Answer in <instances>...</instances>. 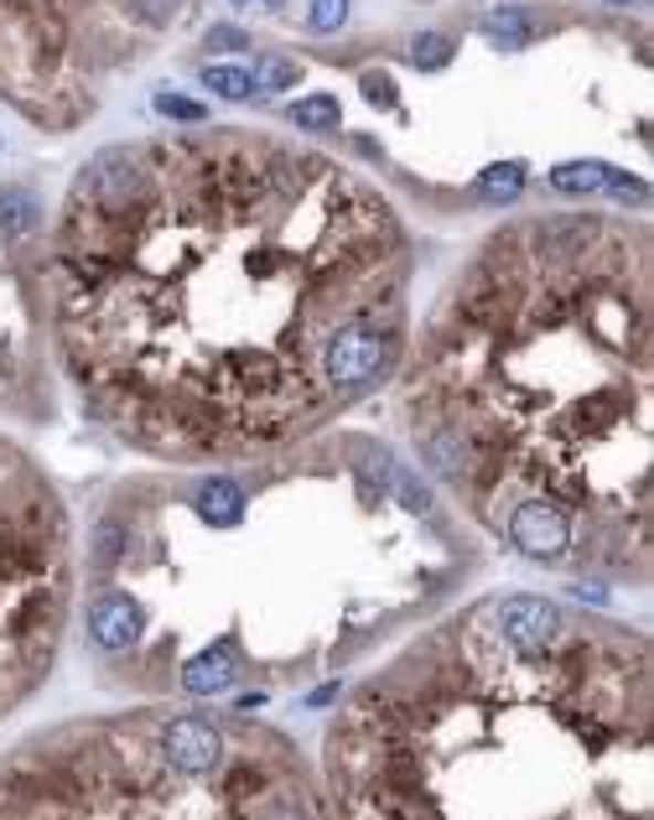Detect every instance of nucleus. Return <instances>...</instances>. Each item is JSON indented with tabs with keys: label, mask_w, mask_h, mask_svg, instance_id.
<instances>
[{
	"label": "nucleus",
	"mask_w": 654,
	"mask_h": 820,
	"mask_svg": "<svg viewBox=\"0 0 654 820\" xmlns=\"http://www.w3.org/2000/svg\"><path fill=\"white\" fill-rule=\"evenodd\" d=\"M540 32H546V27H540V21H535L525 6H499V11H488V17H483V36H488V42H494L499 52L530 48Z\"/></svg>",
	"instance_id": "11"
},
{
	"label": "nucleus",
	"mask_w": 654,
	"mask_h": 820,
	"mask_svg": "<svg viewBox=\"0 0 654 820\" xmlns=\"http://www.w3.org/2000/svg\"><path fill=\"white\" fill-rule=\"evenodd\" d=\"M608 6H629V0H608Z\"/></svg>",
	"instance_id": "26"
},
{
	"label": "nucleus",
	"mask_w": 654,
	"mask_h": 820,
	"mask_svg": "<svg viewBox=\"0 0 654 820\" xmlns=\"http://www.w3.org/2000/svg\"><path fill=\"white\" fill-rule=\"evenodd\" d=\"M296 78H302V69H296L292 57H260V69H255V94H276V88H292Z\"/></svg>",
	"instance_id": "18"
},
{
	"label": "nucleus",
	"mask_w": 654,
	"mask_h": 820,
	"mask_svg": "<svg viewBox=\"0 0 654 820\" xmlns=\"http://www.w3.org/2000/svg\"><path fill=\"white\" fill-rule=\"evenodd\" d=\"M390 488H395L400 504H405L411 514H426V509H431V488H426V483H415L411 473H405V467H395V479H390Z\"/></svg>",
	"instance_id": "21"
},
{
	"label": "nucleus",
	"mask_w": 654,
	"mask_h": 820,
	"mask_svg": "<svg viewBox=\"0 0 654 820\" xmlns=\"http://www.w3.org/2000/svg\"><path fill=\"white\" fill-rule=\"evenodd\" d=\"M519 192H525V167H519V161H499V167H488L478 177L483 203H515Z\"/></svg>",
	"instance_id": "14"
},
{
	"label": "nucleus",
	"mask_w": 654,
	"mask_h": 820,
	"mask_svg": "<svg viewBox=\"0 0 654 820\" xmlns=\"http://www.w3.org/2000/svg\"><path fill=\"white\" fill-rule=\"evenodd\" d=\"M650 244L551 213L494 240L426 327L411 437L499 530L551 498L577 550L650 535Z\"/></svg>",
	"instance_id": "2"
},
{
	"label": "nucleus",
	"mask_w": 654,
	"mask_h": 820,
	"mask_svg": "<svg viewBox=\"0 0 654 820\" xmlns=\"http://www.w3.org/2000/svg\"><path fill=\"white\" fill-rule=\"evenodd\" d=\"M478 618L515 650H540L567 629V613L546 598H488L478 602Z\"/></svg>",
	"instance_id": "8"
},
{
	"label": "nucleus",
	"mask_w": 654,
	"mask_h": 820,
	"mask_svg": "<svg viewBox=\"0 0 654 820\" xmlns=\"http://www.w3.org/2000/svg\"><path fill=\"white\" fill-rule=\"evenodd\" d=\"M608 177H613L608 161H561L551 171V188L556 192H603Z\"/></svg>",
	"instance_id": "13"
},
{
	"label": "nucleus",
	"mask_w": 654,
	"mask_h": 820,
	"mask_svg": "<svg viewBox=\"0 0 654 820\" xmlns=\"http://www.w3.org/2000/svg\"><path fill=\"white\" fill-rule=\"evenodd\" d=\"M6 816H317L312 789L286 753L255 758L240 753L224 779H182L161 764L156 733L99 727L73 753L42 748V758L17 753L0 774Z\"/></svg>",
	"instance_id": "4"
},
{
	"label": "nucleus",
	"mask_w": 654,
	"mask_h": 820,
	"mask_svg": "<svg viewBox=\"0 0 654 820\" xmlns=\"http://www.w3.org/2000/svg\"><path fill=\"white\" fill-rule=\"evenodd\" d=\"M286 115H292V125H302V130H338V94H307V99H296Z\"/></svg>",
	"instance_id": "15"
},
{
	"label": "nucleus",
	"mask_w": 654,
	"mask_h": 820,
	"mask_svg": "<svg viewBox=\"0 0 654 820\" xmlns=\"http://www.w3.org/2000/svg\"><path fill=\"white\" fill-rule=\"evenodd\" d=\"M363 94L375 104H395V78L390 73H363Z\"/></svg>",
	"instance_id": "24"
},
{
	"label": "nucleus",
	"mask_w": 654,
	"mask_h": 820,
	"mask_svg": "<svg viewBox=\"0 0 654 820\" xmlns=\"http://www.w3.org/2000/svg\"><path fill=\"white\" fill-rule=\"evenodd\" d=\"M203 88H208V94H219V99L244 104V99H255V73L219 63V69H203Z\"/></svg>",
	"instance_id": "16"
},
{
	"label": "nucleus",
	"mask_w": 654,
	"mask_h": 820,
	"mask_svg": "<svg viewBox=\"0 0 654 820\" xmlns=\"http://www.w3.org/2000/svg\"><path fill=\"white\" fill-rule=\"evenodd\" d=\"M234 685V650L219 644V650H203L198 660L182 665V691L188 696H213V691H229Z\"/></svg>",
	"instance_id": "10"
},
{
	"label": "nucleus",
	"mask_w": 654,
	"mask_h": 820,
	"mask_svg": "<svg viewBox=\"0 0 654 820\" xmlns=\"http://www.w3.org/2000/svg\"><path fill=\"white\" fill-rule=\"evenodd\" d=\"M208 48L213 52H244L250 48V36H244L240 27H213V32H208Z\"/></svg>",
	"instance_id": "23"
},
{
	"label": "nucleus",
	"mask_w": 654,
	"mask_h": 820,
	"mask_svg": "<svg viewBox=\"0 0 654 820\" xmlns=\"http://www.w3.org/2000/svg\"><path fill=\"white\" fill-rule=\"evenodd\" d=\"M68 514L36 462L0 442V717L52 670L68 623Z\"/></svg>",
	"instance_id": "5"
},
{
	"label": "nucleus",
	"mask_w": 654,
	"mask_h": 820,
	"mask_svg": "<svg viewBox=\"0 0 654 820\" xmlns=\"http://www.w3.org/2000/svg\"><path fill=\"white\" fill-rule=\"evenodd\" d=\"M156 753H161V764L182 779H213V774H224V764L234 758L229 753V733L219 722L198 717H167L156 727Z\"/></svg>",
	"instance_id": "6"
},
{
	"label": "nucleus",
	"mask_w": 654,
	"mask_h": 820,
	"mask_svg": "<svg viewBox=\"0 0 654 820\" xmlns=\"http://www.w3.org/2000/svg\"><path fill=\"white\" fill-rule=\"evenodd\" d=\"M405 234L338 161L219 136L84 167L52 260L84 406L156 458H244L405 354Z\"/></svg>",
	"instance_id": "1"
},
{
	"label": "nucleus",
	"mask_w": 654,
	"mask_h": 820,
	"mask_svg": "<svg viewBox=\"0 0 654 820\" xmlns=\"http://www.w3.org/2000/svg\"><path fill=\"white\" fill-rule=\"evenodd\" d=\"M499 530L509 535V546L530 561H546V566H561L577 556V525L571 514L551 498H519L515 509L499 519Z\"/></svg>",
	"instance_id": "7"
},
{
	"label": "nucleus",
	"mask_w": 654,
	"mask_h": 820,
	"mask_svg": "<svg viewBox=\"0 0 654 820\" xmlns=\"http://www.w3.org/2000/svg\"><path fill=\"white\" fill-rule=\"evenodd\" d=\"M234 6H250V0H234Z\"/></svg>",
	"instance_id": "27"
},
{
	"label": "nucleus",
	"mask_w": 654,
	"mask_h": 820,
	"mask_svg": "<svg viewBox=\"0 0 654 820\" xmlns=\"http://www.w3.org/2000/svg\"><path fill=\"white\" fill-rule=\"evenodd\" d=\"M344 21H348V0H312V11H307L312 32H338Z\"/></svg>",
	"instance_id": "22"
},
{
	"label": "nucleus",
	"mask_w": 654,
	"mask_h": 820,
	"mask_svg": "<svg viewBox=\"0 0 654 820\" xmlns=\"http://www.w3.org/2000/svg\"><path fill=\"white\" fill-rule=\"evenodd\" d=\"M88 639L99 644L104 654H120L140 639V608L125 592H99L88 602Z\"/></svg>",
	"instance_id": "9"
},
{
	"label": "nucleus",
	"mask_w": 654,
	"mask_h": 820,
	"mask_svg": "<svg viewBox=\"0 0 654 820\" xmlns=\"http://www.w3.org/2000/svg\"><path fill=\"white\" fill-rule=\"evenodd\" d=\"M36 219H42V203H36L32 192H6V198H0V223H6V234H32Z\"/></svg>",
	"instance_id": "17"
},
{
	"label": "nucleus",
	"mask_w": 654,
	"mask_h": 820,
	"mask_svg": "<svg viewBox=\"0 0 654 820\" xmlns=\"http://www.w3.org/2000/svg\"><path fill=\"white\" fill-rule=\"evenodd\" d=\"M348 816H629L650 810V650L619 629H561L515 650L452 618L354 696L327 737Z\"/></svg>",
	"instance_id": "3"
},
{
	"label": "nucleus",
	"mask_w": 654,
	"mask_h": 820,
	"mask_svg": "<svg viewBox=\"0 0 654 820\" xmlns=\"http://www.w3.org/2000/svg\"><path fill=\"white\" fill-rule=\"evenodd\" d=\"M156 109L167 115V120H188V125H203L208 120V104H198V99H182V94H156Z\"/></svg>",
	"instance_id": "20"
},
{
	"label": "nucleus",
	"mask_w": 654,
	"mask_h": 820,
	"mask_svg": "<svg viewBox=\"0 0 654 820\" xmlns=\"http://www.w3.org/2000/svg\"><path fill=\"white\" fill-rule=\"evenodd\" d=\"M411 63H415V69H447V63H452V36L421 32L411 42Z\"/></svg>",
	"instance_id": "19"
},
{
	"label": "nucleus",
	"mask_w": 654,
	"mask_h": 820,
	"mask_svg": "<svg viewBox=\"0 0 654 820\" xmlns=\"http://www.w3.org/2000/svg\"><path fill=\"white\" fill-rule=\"evenodd\" d=\"M265 6H271V11H281V0H265Z\"/></svg>",
	"instance_id": "25"
},
{
	"label": "nucleus",
	"mask_w": 654,
	"mask_h": 820,
	"mask_svg": "<svg viewBox=\"0 0 654 820\" xmlns=\"http://www.w3.org/2000/svg\"><path fill=\"white\" fill-rule=\"evenodd\" d=\"M198 509H203V519H213V525H240L244 488L234 479H208L203 488H198Z\"/></svg>",
	"instance_id": "12"
}]
</instances>
